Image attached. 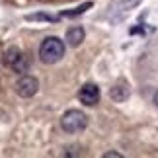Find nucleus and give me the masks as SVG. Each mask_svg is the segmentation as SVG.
I'll use <instances>...</instances> for the list:
<instances>
[{
    "instance_id": "f257e3e1",
    "label": "nucleus",
    "mask_w": 158,
    "mask_h": 158,
    "mask_svg": "<svg viewBox=\"0 0 158 158\" xmlns=\"http://www.w3.org/2000/svg\"><path fill=\"white\" fill-rule=\"evenodd\" d=\"M64 57V43L59 37H45L39 45V60L45 64H55Z\"/></svg>"
},
{
    "instance_id": "f03ea898",
    "label": "nucleus",
    "mask_w": 158,
    "mask_h": 158,
    "mask_svg": "<svg viewBox=\"0 0 158 158\" xmlns=\"http://www.w3.org/2000/svg\"><path fill=\"white\" fill-rule=\"evenodd\" d=\"M60 127L64 133H80L88 127V115L80 109H69L60 117Z\"/></svg>"
},
{
    "instance_id": "7ed1b4c3",
    "label": "nucleus",
    "mask_w": 158,
    "mask_h": 158,
    "mask_svg": "<svg viewBox=\"0 0 158 158\" xmlns=\"http://www.w3.org/2000/svg\"><path fill=\"white\" fill-rule=\"evenodd\" d=\"M37 90H39V82L35 80L33 76L23 74L20 80L16 82V92H18V96H22V98H31V96L37 94Z\"/></svg>"
},
{
    "instance_id": "20e7f679",
    "label": "nucleus",
    "mask_w": 158,
    "mask_h": 158,
    "mask_svg": "<svg viewBox=\"0 0 158 158\" xmlns=\"http://www.w3.org/2000/svg\"><path fill=\"white\" fill-rule=\"evenodd\" d=\"M78 100L84 106H96L100 102V88L96 84H84L78 92Z\"/></svg>"
},
{
    "instance_id": "39448f33",
    "label": "nucleus",
    "mask_w": 158,
    "mask_h": 158,
    "mask_svg": "<svg viewBox=\"0 0 158 158\" xmlns=\"http://www.w3.org/2000/svg\"><path fill=\"white\" fill-rule=\"evenodd\" d=\"M84 37H86V33H84V27H80V26L69 27V29H66V35H64L66 43H69L70 47H78L84 41Z\"/></svg>"
},
{
    "instance_id": "423d86ee",
    "label": "nucleus",
    "mask_w": 158,
    "mask_h": 158,
    "mask_svg": "<svg viewBox=\"0 0 158 158\" xmlns=\"http://www.w3.org/2000/svg\"><path fill=\"white\" fill-rule=\"evenodd\" d=\"M109 98H111L113 102H119V104H121V102L129 100V88L117 84V86H113L111 90H109Z\"/></svg>"
},
{
    "instance_id": "0eeeda50",
    "label": "nucleus",
    "mask_w": 158,
    "mask_h": 158,
    "mask_svg": "<svg viewBox=\"0 0 158 158\" xmlns=\"http://www.w3.org/2000/svg\"><path fill=\"white\" fill-rule=\"evenodd\" d=\"M141 2L143 0H117V2L111 6V10L113 12H129L133 8H137Z\"/></svg>"
},
{
    "instance_id": "6e6552de",
    "label": "nucleus",
    "mask_w": 158,
    "mask_h": 158,
    "mask_svg": "<svg viewBox=\"0 0 158 158\" xmlns=\"http://www.w3.org/2000/svg\"><path fill=\"white\" fill-rule=\"evenodd\" d=\"M92 8V2H84V4H80V6H76V8H72V10H66V12H63V18H74V16H80V14H84L86 10H90Z\"/></svg>"
},
{
    "instance_id": "1a4fd4ad",
    "label": "nucleus",
    "mask_w": 158,
    "mask_h": 158,
    "mask_svg": "<svg viewBox=\"0 0 158 158\" xmlns=\"http://www.w3.org/2000/svg\"><path fill=\"white\" fill-rule=\"evenodd\" d=\"M22 55V51L18 49V47H10V49H6V55H4V63L8 64V66H12L18 60V57Z\"/></svg>"
},
{
    "instance_id": "9d476101",
    "label": "nucleus",
    "mask_w": 158,
    "mask_h": 158,
    "mask_svg": "<svg viewBox=\"0 0 158 158\" xmlns=\"http://www.w3.org/2000/svg\"><path fill=\"white\" fill-rule=\"evenodd\" d=\"M12 69H14L16 72H20V74H22V72H27V69H29V63H27V59L23 57V53L20 55V57H18V60H16V63L12 64Z\"/></svg>"
},
{
    "instance_id": "9b49d317",
    "label": "nucleus",
    "mask_w": 158,
    "mask_h": 158,
    "mask_svg": "<svg viewBox=\"0 0 158 158\" xmlns=\"http://www.w3.org/2000/svg\"><path fill=\"white\" fill-rule=\"evenodd\" d=\"M26 20L29 22H35V20H39V22H57L59 18H53V16H47V14H29Z\"/></svg>"
},
{
    "instance_id": "f8f14e48",
    "label": "nucleus",
    "mask_w": 158,
    "mask_h": 158,
    "mask_svg": "<svg viewBox=\"0 0 158 158\" xmlns=\"http://www.w3.org/2000/svg\"><path fill=\"white\" fill-rule=\"evenodd\" d=\"M104 158H121V152H113V150H109V152L104 154Z\"/></svg>"
},
{
    "instance_id": "ddd939ff",
    "label": "nucleus",
    "mask_w": 158,
    "mask_h": 158,
    "mask_svg": "<svg viewBox=\"0 0 158 158\" xmlns=\"http://www.w3.org/2000/svg\"><path fill=\"white\" fill-rule=\"evenodd\" d=\"M152 102H154V106L158 107V90H156V92H154V96H152Z\"/></svg>"
},
{
    "instance_id": "4468645a",
    "label": "nucleus",
    "mask_w": 158,
    "mask_h": 158,
    "mask_svg": "<svg viewBox=\"0 0 158 158\" xmlns=\"http://www.w3.org/2000/svg\"><path fill=\"white\" fill-rule=\"evenodd\" d=\"M39 2H47V0H39Z\"/></svg>"
}]
</instances>
